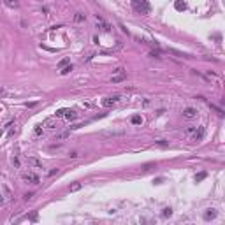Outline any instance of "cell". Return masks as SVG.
Segmentation results:
<instances>
[{
  "label": "cell",
  "mask_w": 225,
  "mask_h": 225,
  "mask_svg": "<svg viewBox=\"0 0 225 225\" xmlns=\"http://www.w3.org/2000/svg\"><path fill=\"white\" fill-rule=\"evenodd\" d=\"M132 9L139 14H149V11H151L148 0H132Z\"/></svg>",
  "instance_id": "1"
},
{
  "label": "cell",
  "mask_w": 225,
  "mask_h": 225,
  "mask_svg": "<svg viewBox=\"0 0 225 225\" xmlns=\"http://www.w3.org/2000/svg\"><path fill=\"white\" fill-rule=\"evenodd\" d=\"M116 102H120V95H113V97H106L102 100V106L104 107H111V106H115Z\"/></svg>",
  "instance_id": "2"
},
{
  "label": "cell",
  "mask_w": 225,
  "mask_h": 225,
  "mask_svg": "<svg viewBox=\"0 0 225 225\" xmlns=\"http://www.w3.org/2000/svg\"><path fill=\"white\" fill-rule=\"evenodd\" d=\"M183 116H185L187 120H193V118H197V109L187 107V109H183Z\"/></svg>",
  "instance_id": "3"
},
{
  "label": "cell",
  "mask_w": 225,
  "mask_h": 225,
  "mask_svg": "<svg viewBox=\"0 0 225 225\" xmlns=\"http://www.w3.org/2000/svg\"><path fill=\"white\" fill-rule=\"evenodd\" d=\"M125 79H127V74L123 72V69H118V74L113 76L111 81H113V83H120V81H125Z\"/></svg>",
  "instance_id": "4"
},
{
  "label": "cell",
  "mask_w": 225,
  "mask_h": 225,
  "mask_svg": "<svg viewBox=\"0 0 225 225\" xmlns=\"http://www.w3.org/2000/svg\"><path fill=\"white\" fill-rule=\"evenodd\" d=\"M46 128H55L56 125H58V121H56V118H48V120H44V123H42Z\"/></svg>",
  "instance_id": "5"
},
{
  "label": "cell",
  "mask_w": 225,
  "mask_h": 225,
  "mask_svg": "<svg viewBox=\"0 0 225 225\" xmlns=\"http://www.w3.org/2000/svg\"><path fill=\"white\" fill-rule=\"evenodd\" d=\"M213 218H216V209H213V208L206 209V213H204V220H213Z\"/></svg>",
  "instance_id": "6"
},
{
  "label": "cell",
  "mask_w": 225,
  "mask_h": 225,
  "mask_svg": "<svg viewBox=\"0 0 225 225\" xmlns=\"http://www.w3.org/2000/svg\"><path fill=\"white\" fill-rule=\"evenodd\" d=\"M23 180H27V181H32V183H39V176L32 174V172H27V174H23Z\"/></svg>",
  "instance_id": "7"
},
{
  "label": "cell",
  "mask_w": 225,
  "mask_h": 225,
  "mask_svg": "<svg viewBox=\"0 0 225 225\" xmlns=\"http://www.w3.org/2000/svg\"><path fill=\"white\" fill-rule=\"evenodd\" d=\"M97 23H99V27L102 28L104 32H109V30H111V27H109V25H107V23L104 21V19H102V18H99V16H97Z\"/></svg>",
  "instance_id": "8"
},
{
  "label": "cell",
  "mask_w": 225,
  "mask_h": 225,
  "mask_svg": "<svg viewBox=\"0 0 225 225\" xmlns=\"http://www.w3.org/2000/svg\"><path fill=\"white\" fill-rule=\"evenodd\" d=\"M69 136H71V132H62V134L55 136V139H53V141H56V143H62V141H65Z\"/></svg>",
  "instance_id": "9"
},
{
  "label": "cell",
  "mask_w": 225,
  "mask_h": 225,
  "mask_svg": "<svg viewBox=\"0 0 225 225\" xmlns=\"http://www.w3.org/2000/svg\"><path fill=\"white\" fill-rule=\"evenodd\" d=\"M202 137H204V127H199L197 130H195V134H193V139L195 141H201Z\"/></svg>",
  "instance_id": "10"
},
{
  "label": "cell",
  "mask_w": 225,
  "mask_h": 225,
  "mask_svg": "<svg viewBox=\"0 0 225 225\" xmlns=\"http://www.w3.org/2000/svg\"><path fill=\"white\" fill-rule=\"evenodd\" d=\"M174 7H176V11H185V9H187V4H185L183 0H176Z\"/></svg>",
  "instance_id": "11"
},
{
  "label": "cell",
  "mask_w": 225,
  "mask_h": 225,
  "mask_svg": "<svg viewBox=\"0 0 225 225\" xmlns=\"http://www.w3.org/2000/svg\"><path fill=\"white\" fill-rule=\"evenodd\" d=\"M65 118H67V120H69V121H74V120H76V118H77V113H76V111H71V109H67V113H65Z\"/></svg>",
  "instance_id": "12"
},
{
  "label": "cell",
  "mask_w": 225,
  "mask_h": 225,
  "mask_svg": "<svg viewBox=\"0 0 225 225\" xmlns=\"http://www.w3.org/2000/svg\"><path fill=\"white\" fill-rule=\"evenodd\" d=\"M132 123H134V125H139V123H143V118H141L139 115L132 116Z\"/></svg>",
  "instance_id": "13"
},
{
  "label": "cell",
  "mask_w": 225,
  "mask_h": 225,
  "mask_svg": "<svg viewBox=\"0 0 225 225\" xmlns=\"http://www.w3.org/2000/svg\"><path fill=\"white\" fill-rule=\"evenodd\" d=\"M79 188H81V183H72L71 185V188H69V190H71V192H77V190H79Z\"/></svg>",
  "instance_id": "14"
},
{
  "label": "cell",
  "mask_w": 225,
  "mask_h": 225,
  "mask_svg": "<svg viewBox=\"0 0 225 225\" xmlns=\"http://www.w3.org/2000/svg\"><path fill=\"white\" fill-rule=\"evenodd\" d=\"M171 214H172V209H171V208L162 209V216H164V218H167V216H171Z\"/></svg>",
  "instance_id": "15"
},
{
  "label": "cell",
  "mask_w": 225,
  "mask_h": 225,
  "mask_svg": "<svg viewBox=\"0 0 225 225\" xmlns=\"http://www.w3.org/2000/svg\"><path fill=\"white\" fill-rule=\"evenodd\" d=\"M65 113H67V109H58L56 111V115H55V118H62V116H65Z\"/></svg>",
  "instance_id": "16"
},
{
  "label": "cell",
  "mask_w": 225,
  "mask_h": 225,
  "mask_svg": "<svg viewBox=\"0 0 225 225\" xmlns=\"http://www.w3.org/2000/svg\"><path fill=\"white\" fill-rule=\"evenodd\" d=\"M204 178H206V172H199V174H195V181H202Z\"/></svg>",
  "instance_id": "17"
},
{
  "label": "cell",
  "mask_w": 225,
  "mask_h": 225,
  "mask_svg": "<svg viewBox=\"0 0 225 225\" xmlns=\"http://www.w3.org/2000/svg\"><path fill=\"white\" fill-rule=\"evenodd\" d=\"M211 109H214V111H216V113H218L220 116H223V111L220 109V107H216V106H214V104H211Z\"/></svg>",
  "instance_id": "18"
},
{
  "label": "cell",
  "mask_w": 225,
  "mask_h": 225,
  "mask_svg": "<svg viewBox=\"0 0 225 225\" xmlns=\"http://www.w3.org/2000/svg\"><path fill=\"white\" fill-rule=\"evenodd\" d=\"M84 19H86V18L83 16L81 12H77V14H76V21H84Z\"/></svg>",
  "instance_id": "19"
},
{
  "label": "cell",
  "mask_w": 225,
  "mask_h": 225,
  "mask_svg": "<svg viewBox=\"0 0 225 225\" xmlns=\"http://www.w3.org/2000/svg\"><path fill=\"white\" fill-rule=\"evenodd\" d=\"M67 63H69V60H67V58H65V60H62L60 63H58V67H60V69H63V67H65Z\"/></svg>",
  "instance_id": "20"
},
{
  "label": "cell",
  "mask_w": 225,
  "mask_h": 225,
  "mask_svg": "<svg viewBox=\"0 0 225 225\" xmlns=\"http://www.w3.org/2000/svg\"><path fill=\"white\" fill-rule=\"evenodd\" d=\"M71 69H72V67H63V69H62V74H69V72H71Z\"/></svg>",
  "instance_id": "21"
},
{
  "label": "cell",
  "mask_w": 225,
  "mask_h": 225,
  "mask_svg": "<svg viewBox=\"0 0 225 225\" xmlns=\"http://www.w3.org/2000/svg\"><path fill=\"white\" fill-rule=\"evenodd\" d=\"M7 6H16V0H6Z\"/></svg>",
  "instance_id": "22"
},
{
  "label": "cell",
  "mask_w": 225,
  "mask_h": 225,
  "mask_svg": "<svg viewBox=\"0 0 225 225\" xmlns=\"http://www.w3.org/2000/svg\"><path fill=\"white\" fill-rule=\"evenodd\" d=\"M2 204H4V199H2V197H0V206H2Z\"/></svg>",
  "instance_id": "23"
},
{
  "label": "cell",
  "mask_w": 225,
  "mask_h": 225,
  "mask_svg": "<svg viewBox=\"0 0 225 225\" xmlns=\"http://www.w3.org/2000/svg\"><path fill=\"white\" fill-rule=\"evenodd\" d=\"M2 134H4V130H2V128H0V136H2Z\"/></svg>",
  "instance_id": "24"
}]
</instances>
